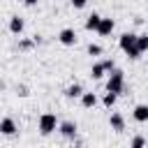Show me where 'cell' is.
I'll list each match as a JSON object with an SVG mask.
<instances>
[{
	"mask_svg": "<svg viewBox=\"0 0 148 148\" xmlns=\"http://www.w3.org/2000/svg\"><path fill=\"white\" fill-rule=\"evenodd\" d=\"M118 46H120V51H123L130 60H139V58H141V51H139V46H136V35H134V32H123V35L118 37Z\"/></svg>",
	"mask_w": 148,
	"mask_h": 148,
	"instance_id": "6da1fadb",
	"label": "cell"
},
{
	"mask_svg": "<svg viewBox=\"0 0 148 148\" xmlns=\"http://www.w3.org/2000/svg\"><path fill=\"white\" fill-rule=\"evenodd\" d=\"M106 90L116 92V95H123L125 92V72L123 69H111L109 72V79H106Z\"/></svg>",
	"mask_w": 148,
	"mask_h": 148,
	"instance_id": "7a4b0ae2",
	"label": "cell"
},
{
	"mask_svg": "<svg viewBox=\"0 0 148 148\" xmlns=\"http://www.w3.org/2000/svg\"><path fill=\"white\" fill-rule=\"evenodd\" d=\"M58 118H56V113H51V111H46V113H42L39 116V123H37V127H39V134L42 136H49V134H53L56 130H58Z\"/></svg>",
	"mask_w": 148,
	"mask_h": 148,
	"instance_id": "3957f363",
	"label": "cell"
},
{
	"mask_svg": "<svg viewBox=\"0 0 148 148\" xmlns=\"http://www.w3.org/2000/svg\"><path fill=\"white\" fill-rule=\"evenodd\" d=\"M58 132L65 136V139H76V132H79V127H76V123L74 120H62L60 125H58Z\"/></svg>",
	"mask_w": 148,
	"mask_h": 148,
	"instance_id": "277c9868",
	"label": "cell"
},
{
	"mask_svg": "<svg viewBox=\"0 0 148 148\" xmlns=\"http://www.w3.org/2000/svg\"><path fill=\"white\" fill-rule=\"evenodd\" d=\"M58 42H60L62 46H74V44H76V30H74V28H62V30L58 32Z\"/></svg>",
	"mask_w": 148,
	"mask_h": 148,
	"instance_id": "5b68a950",
	"label": "cell"
},
{
	"mask_svg": "<svg viewBox=\"0 0 148 148\" xmlns=\"http://www.w3.org/2000/svg\"><path fill=\"white\" fill-rule=\"evenodd\" d=\"M16 132H18V125H16L14 118H2V120H0V134H5V136H14Z\"/></svg>",
	"mask_w": 148,
	"mask_h": 148,
	"instance_id": "8992f818",
	"label": "cell"
},
{
	"mask_svg": "<svg viewBox=\"0 0 148 148\" xmlns=\"http://www.w3.org/2000/svg\"><path fill=\"white\" fill-rule=\"evenodd\" d=\"M7 28H9L12 35H18V37H21V32L25 30V21H23L18 14H14V16L9 18V25H7Z\"/></svg>",
	"mask_w": 148,
	"mask_h": 148,
	"instance_id": "52a82bcc",
	"label": "cell"
},
{
	"mask_svg": "<svg viewBox=\"0 0 148 148\" xmlns=\"http://www.w3.org/2000/svg\"><path fill=\"white\" fill-rule=\"evenodd\" d=\"M113 28H116V21H113V18H104V16H102V21H99V28H97V35H102V37H109V35L113 32Z\"/></svg>",
	"mask_w": 148,
	"mask_h": 148,
	"instance_id": "ba28073f",
	"label": "cell"
},
{
	"mask_svg": "<svg viewBox=\"0 0 148 148\" xmlns=\"http://www.w3.org/2000/svg\"><path fill=\"white\" fill-rule=\"evenodd\" d=\"M132 118L136 123H148V104H136L132 111Z\"/></svg>",
	"mask_w": 148,
	"mask_h": 148,
	"instance_id": "9c48e42d",
	"label": "cell"
},
{
	"mask_svg": "<svg viewBox=\"0 0 148 148\" xmlns=\"http://www.w3.org/2000/svg\"><path fill=\"white\" fill-rule=\"evenodd\" d=\"M81 95H83V86L81 83H72V86L65 88V97H69V99H81Z\"/></svg>",
	"mask_w": 148,
	"mask_h": 148,
	"instance_id": "30bf717a",
	"label": "cell"
},
{
	"mask_svg": "<svg viewBox=\"0 0 148 148\" xmlns=\"http://www.w3.org/2000/svg\"><path fill=\"white\" fill-rule=\"evenodd\" d=\"M109 125H111L113 132H123V130H125V118H123L120 113H111V116H109Z\"/></svg>",
	"mask_w": 148,
	"mask_h": 148,
	"instance_id": "8fae6325",
	"label": "cell"
},
{
	"mask_svg": "<svg viewBox=\"0 0 148 148\" xmlns=\"http://www.w3.org/2000/svg\"><path fill=\"white\" fill-rule=\"evenodd\" d=\"M81 106H83V109H95V106H97V95L83 90V95H81Z\"/></svg>",
	"mask_w": 148,
	"mask_h": 148,
	"instance_id": "7c38bea8",
	"label": "cell"
},
{
	"mask_svg": "<svg viewBox=\"0 0 148 148\" xmlns=\"http://www.w3.org/2000/svg\"><path fill=\"white\" fill-rule=\"evenodd\" d=\"M99 21H102V16H99L97 12H92V14L86 18V23H83V25H86V30H95V32H97V28H99Z\"/></svg>",
	"mask_w": 148,
	"mask_h": 148,
	"instance_id": "4fadbf2b",
	"label": "cell"
},
{
	"mask_svg": "<svg viewBox=\"0 0 148 148\" xmlns=\"http://www.w3.org/2000/svg\"><path fill=\"white\" fill-rule=\"evenodd\" d=\"M104 74H106V67H104V62H92V67H90V79L99 81Z\"/></svg>",
	"mask_w": 148,
	"mask_h": 148,
	"instance_id": "5bb4252c",
	"label": "cell"
},
{
	"mask_svg": "<svg viewBox=\"0 0 148 148\" xmlns=\"http://www.w3.org/2000/svg\"><path fill=\"white\" fill-rule=\"evenodd\" d=\"M116 99H118V95H116V92H111V90H106V92H104V97H102V104H104L106 109H113Z\"/></svg>",
	"mask_w": 148,
	"mask_h": 148,
	"instance_id": "9a60e30c",
	"label": "cell"
},
{
	"mask_svg": "<svg viewBox=\"0 0 148 148\" xmlns=\"http://www.w3.org/2000/svg\"><path fill=\"white\" fill-rule=\"evenodd\" d=\"M136 46H139V51H141V53H146V51H148V32L136 35Z\"/></svg>",
	"mask_w": 148,
	"mask_h": 148,
	"instance_id": "2e32d148",
	"label": "cell"
},
{
	"mask_svg": "<svg viewBox=\"0 0 148 148\" xmlns=\"http://www.w3.org/2000/svg\"><path fill=\"white\" fill-rule=\"evenodd\" d=\"M35 44H37L35 37H32V39H18V51H32Z\"/></svg>",
	"mask_w": 148,
	"mask_h": 148,
	"instance_id": "e0dca14e",
	"label": "cell"
},
{
	"mask_svg": "<svg viewBox=\"0 0 148 148\" xmlns=\"http://www.w3.org/2000/svg\"><path fill=\"white\" fill-rule=\"evenodd\" d=\"M86 51H88V56H102V46L99 44H92V42L86 46Z\"/></svg>",
	"mask_w": 148,
	"mask_h": 148,
	"instance_id": "ac0fdd59",
	"label": "cell"
},
{
	"mask_svg": "<svg viewBox=\"0 0 148 148\" xmlns=\"http://www.w3.org/2000/svg\"><path fill=\"white\" fill-rule=\"evenodd\" d=\"M130 146H132V148H141V146H146V139H143V136H134V139L130 141Z\"/></svg>",
	"mask_w": 148,
	"mask_h": 148,
	"instance_id": "d6986e66",
	"label": "cell"
},
{
	"mask_svg": "<svg viewBox=\"0 0 148 148\" xmlns=\"http://www.w3.org/2000/svg\"><path fill=\"white\" fill-rule=\"evenodd\" d=\"M69 2H72V7H74V9H83V7L88 5V0H69Z\"/></svg>",
	"mask_w": 148,
	"mask_h": 148,
	"instance_id": "ffe728a7",
	"label": "cell"
},
{
	"mask_svg": "<svg viewBox=\"0 0 148 148\" xmlns=\"http://www.w3.org/2000/svg\"><path fill=\"white\" fill-rule=\"evenodd\" d=\"M104 62V67H106V72H111V69H116V62H113V58H106V60H102Z\"/></svg>",
	"mask_w": 148,
	"mask_h": 148,
	"instance_id": "44dd1931",
	"label": "cell"
},
{
	"mask_svg": "<svg viewBox=\"0 0 148 148\" xmlns=\"http://www.w3.org/2000/svg\"><path fill=\"white\" fill-rule=\"evenodd\" d=\"M16 92H18V97H28V88L25 86H16Z\"/></svg>",
	"mask_w": 148,
	"mask_h": 148,
	"instance_id": "7402d4cb",
	"label": "cell"
},
{
	"mask_svg": "<svg viewBox=\"0 0 148 148\" xmlns=\"http://www.w3.org/2000/svg\"><path fill=\"white\" fill-rule=\"evenodd\" d=\"M37 2H39V0H23V5H25V7H35Z\"/></svg>",
	"mask_w": 148,
	"mask_h": 148,
	"instance_id": "603a6c76",
	"label": "cell"
}]
</instances>
